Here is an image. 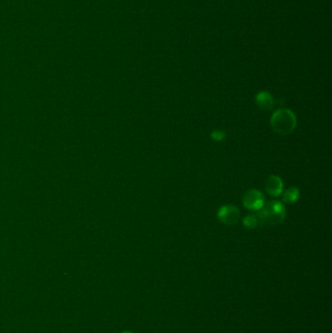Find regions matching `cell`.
Segmentation results:
<instances>
[{
	"instance_id": "cell-1",
	"label": "cell",
	"mask_w": 332,
	"mask_h": 333,
	"mask_svg": "<svg viewBox=\"0 0 332 333\" xmlns=\"http://www.w3.org/2000/svg\"><path fill=\"white\" fill-rule=\"evenodd\" d=\"M270 123L276 133L281 135H287L295 131L297 120L291 110L287 108H281L273 113Z\"/></svg>"
},
{
	"instance_id": "cell-2",
	"label": "cell",
	"mask_w": 332,
	"mask_h": 333,
	"mask_svg": "<svg viewBox=\"0 0 332 333\" xmlns=\"http://www.w3.org/2000/svg\"><path fill=\"white\" fill-rule=\"evenodd\" d=\"M286 209L280 201H271L263 206L257 213L259 224L275 225L283 222L285 219Z\"/></svg>"
},
{
	"instance_id": "cell-3",
	"label": "cell",
	"mask_w": 332,
	"mask_h": 333,
	"mask_svg": "<svg viewBox=\"0 0 332 333\" xmlns=\"http://www.w3.org/2000/svg\"><path fill=\"white\" fill-rule=\"evenodd\" d=\"M243 205L249 210H260L264 206V196L257 189L247 191L243 196Z\"/></svg>"
},
{
	"instance_id": "cell-4",
	"label": "cell",
	"mask_w": 332,
	"mask_h": 333,
	"mask_svg": "<svg viewBox=\"0 0 332 333\" xmlns=\"http://www.w3.org/2000/svg\"><path fill=\"white\" fill-rule=\"evenodd\" d=\"M218 219L226 225L236 224L240 219V210L233 205L222 206L218 211Z\"/></svg>"
},
{
	"instance_id": "cell-5",
	"label": "cell",
	"mask_w": 332,
	"mask_h": 333,
	"mask_svg": "<svg viewBox=\"0 0 332 333\" xmlns=\"http://www.w3.org/2000/svg\"><path fill=\"white\" fill-rule=\"evenodd\" d=\"M284 183L281 178L270 175L265 182V190L272 197H278L283 193Z\"/></svg>"
},
{
	"instance_id": "cell-6",
	"label": "cell",
	"mask_w": 332,
	"mask_h": 333,
	"mask_svg": "<svg viewBox=\"0 0 332 333\" xmlns=\"http://www.w3.org/2000/svg\"><path fill=\"white\" fill-rule=\"evenodd\" d=\"M256 103L257 106L262 110H271L274 106L275 101L271 94L268 92H259L256 96Z\"/></svg>"
},
{
	"instance_id": "cell-7",
	"label": "cell",
	"mask_w": 332,
	"mask_h": 333,
	"mask_svg": "<svg viewBox=\"0 0 332 333\" xmlns=\"http://www.w3.org/2000/svg\"><path fill=\"white\" fill-rule=\"evenodd\" d=\"M300 197V192L296 188V187H289L288 189H286L283 197V200L285 202L286 204H295L296 203Z\"/></svg>"
},
{
	"instance_id": "cell-8",
	"label": "cell",
	"mask_w": 332,
	"mask_h": 333,
	"mask_svg": "<svg viewBox=\"0 0 332 333\" xmlns=\"http://www.w3.org/2000/svg\"><path fill=\"white\" fill-rule=\"evenodd\" d=\"M243 224H244V226L246 228L255 229L257 228V226L259 225V220L257 219V216L249 214V216H247L244 219Z\"/></svg>"
},
{
	"instance_id": "cell-9",
	"label": "cell",
	"mask_w": 332,
	"mask_h": 333,
	"mask_svg": "<svg viewBox=\"0 0 332 333\" xmlns=\"http://www.w3.org/2000/svg\"><path fill=\"white\" fill-rule=\"evenodd\" d=\"M210 136L216 142H221L225 139V133L222 131H219V130H216L210 133Z\"/></svg>"
},
{
	"instance_id": "cell-10",
	"label": "cell",
	"mask_w": 332,
	"mask_h": 333,
	"mask_svg": "<svg viewBox=\"0 0 332 333\" xmlns=\"http://www.w3.org/2000/svg\"><path fill=\"white\" fill-rule=\"evenodd\" d=\"M122 333H133V332H131V331H124V332Z\"/></svg>"
}]
</instances>
